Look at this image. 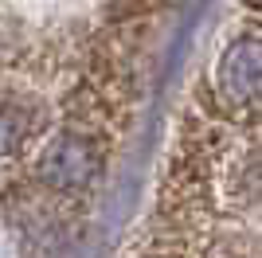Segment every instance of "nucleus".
Listing matches in <instances>:
<instances>
[{
	"label": "nucleus",
	"instance_id": "2",
	"mask_svg": "<svg viewBox=\"0 0 262 258\" xmlns=\"http://www.w3.org/2000/svg\"><path fill=\"white\" fill-rule=\"evenodd\" d=\"M251 4H254V8H262V0H251Z\"/></svg>",
	"mask_w": 262,
	"mask_h": 258
},
{
	"label": "nucleus",
	"instance_id": "1",
	"mask_svg": "<svg viewBox=\"0 0 262 258\" xmlns=\"http://www.w3.org/2000/svg\"><path fill=\"white\" fill-rule=\"evenodd\" d=\"M219 86H223V98L239 102V106H262V39L258 35L239 39L223 55Z\"/></svg>",
	"mask_w": 262,
	"mask_h": 258
}]
</instances>
